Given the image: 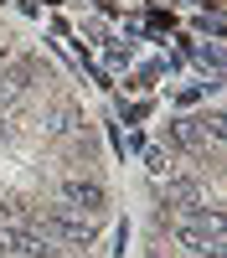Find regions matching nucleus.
<instances>
[{
    "label": "nucleus",
    "instance_id": "f257e3e1",
    "mask_svg": "<svg viewBox=\"0 0 227 258\" xmlns=\"http://www.w3.org/2000/svg\"><path fill=\"white\" fill-rule=\"evenodd\" d=\"M31 232H41V238H57V243H83V248H88L93 243V217H83V212H72V207H62V212H47V217H36L31 222Z\"/></svg>",
    "mask_w": 227,
    "mask_h": 258
},
{
    "label": "nucleus",
    "instance_id": "f03ea898",
    "mask_svg": "<svg viewBox=\"0 0 227 258\" xmlns=\"http://www.w3.org/2000/svg\"><path fill=\"white\" fill-rule=\"evenodd\" d=\"M171 238L186 248V253H196V258H222V227H196V222H176L171 227Z\"/></svg>",
    "mask_w": 227,
    "mask_h": 258
},
{
    "label": "nucleus",
    "instance_id": "7ed1b4c3",
    "mask_svg": "<svg viewBox=\"0 0 227 258\" xmlns=\"http://www.w3.org/2000/svg\"><path fill=\"white\" fill-rule=\"evenodd\" d=\"M62 202H67L72 212H103V186L98 181H62Z\"/></svg>",
    "mask_w": 227,
    "mask_h": 258
},
{
    "label": "nucleus",
    "instance_id": "20e7f679",
    "mask_svg": "<svg viewBox=\"0 0 227 258\" xmlns=\"http://www.w3.org/2000/svg\"><path fill=\"white\" fill-rule=\"evenodd\" d=\"M160 197H165V202H196V186H191V181H165Z\"/></svg>",
    "mask_w": 227,
    "mask_h": 258
},
{
    "label": "nucleus",
    "instance_id": "39448f33",
    "mask_svg": "<svg viewBox=\"0 0 227 258\" xmlns=\"http://www.w3.org/2000/svg\"><path fill=\"white\" fill-rule=\"evenodd\" d=\"M6 135H11V124H6V119H0V140H6Z\"/></svg>",
    "mask_w": 227,
    "mask_h": 258
}]
</instances>
